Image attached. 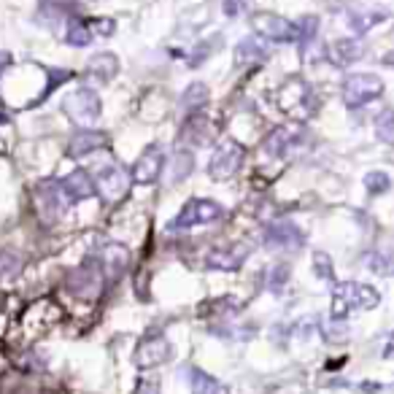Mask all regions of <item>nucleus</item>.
Instances as JSON below:
<instances>
[{
    "label": "nucleus",
    "instance_id": "1a4fd4ad",
    "mask_svg": "<svg viewBox=\"0 0 394 394\" xmlns=\"http://www.w3.org/2000/svg\"><path fill=\"white\" fill-rule=\"evenodd\" d=\"M130 173L124 170L121 165L117 162H111V165H103L97 173H95V189H97V195L103 197L106 203H117L121 197L130 192Z\"/></svg>",
    "mask_w": 394,
    "mask_h": 394
},
{
    "label": "nucleus",
    "instance_id": "7c9ffc66",
    "mask_svg": "<svg viewBox=\"0 0 394 394\" xmlns=\"http://www.w3.org/2000/svg\"><path fill=\"white\" fill-rule=\"evenodd\" d=\"M251 6H254V0H222V11L227 16H246L251 11Z\"/></svg>",
    "mask_w": 394,
    "mask_h": 394
},
{
    "label": "nucleus",
    "instance_id": "ddd939ff",
    "mask_svg": "<svg viewBox=\"0 0 394 394\" xmlns=\"http://www.w3.org/2000/svg\"><path fill=\"white\" fill-rule=\"evenodd\" d=\"M170 359V343L162 333H149L141 338V343L136 346V364L141 370L146 367H157Z\"/></svg>",
    "mask_w": 394,
    "mask_h": 394
},
{
    "label": "nucleus",
    "instance_id": "72a5a7b5",
    "mask_svg": "<svg viewBox=\"0 0 394 394\" xmlns=\"http://www.w3.org/2000/svg\"><path fill=\"white\" fill-rule=\"evenodd\" d=\"M289 273H292V270H289V265H275L273 273H270V289L278 292V289L289 281Z\"/></svg>",
    "mask_w": 394,
    "mask_h": 394
},
{
    "label": "nucleus",
    "instance_id": "9b49d317",
    "mask_svg": "<svg viewBox=\"0 0 394 394\" xmlns=\"http://www.w3.org/2000/svg\"><path fill=\"white\" fill-rule=\"evenodd\" d=\"M68 292L73 297H81V300H95L100 294V287H103V270H100V262H87L76 268L73 273L68 275L65 281Z\"/></svg>",
    "mask_w": 394,
    "mask_h": 394
},
{
    "label": "nucleus",
    "instance_id": "e433bc0d",
    "mask_svg": "<svg viewBox=\"0 0 394 394\" xmlns=\"http://www.w3.org/2000/svg\"><path fill=\"white\" fill-rule=\"evenodd\" d=\"M383 357H394V346H386V351H383Z\"/></svg>",
    "mask_w": 394,
    "mask_h": 394
},
{
    "label": "nucleus",
    "instance_id": "2eb2a0df",
    "mask_svg": "<svg viewBox=\"0 0 394 394\" xmlns=\"http://www.w3.org/2000/svg\"><path fill=\"white\" fill-rule=\"evenodd\" d=\"M324 57L333 62L335 68H349L364 57V44L359 38H338V41L324 46Z\"/></svg>",
    "mask_w": 394,
    "mask_h": 394
},
{
    "label": "nucleus",
    "instance_id": "9d476101",
    "mask_svg": "<svg viewBox=\"0 0 394 394\" xmlns=\"http://www.w3.org/2000/svg\"><path fill=\"white\" fill-rule=\"evenodd\" d=\"M305 143V133L297 124H281L265 138V154L273 160H289L294 152H300Z\"/></svg>",
    "mask_w": 394,
    "mask_h": 394
},
{
    "label": "nucleus",
    "instance_id": "412c9836",
    "mask_svg": "<svg viewBox=\"0 0 394 394\" xmlns=\"http://www.w3.org/2000/svg\"><path fill=\"white\" fill-rule=\"evenodd\" d=\"M127 262H130V254L127 249L119 246V243H108L100 254V270H103V278H111L117 281L124 270H127Z\"/></svg>",
    "mask_w": 394,
    "mask_h": 394
},
{
    "label": "nucleus",
    "instance_id": "0eeeda50",
    "mask_svg": "<svg viewBox=\"0 0 394 394\" xmlns=\"http://www.w3.org/2000/svg\"><path fill=\"white\" fill-rule=\"evenodd\" d=\"M251 28L259 38L273 41V44H294L300 41V25L289 22L278 14H257L251 16Z\"/></svg>",
    "mask_w": 394,
    "mask_h": 394
},
{
    "label": "nucleus",
    "instance_id": "f257e3e1",
    "mask_svg": "<svg viewBox=\"0 0 394 394\" xmlns=\"http://www.w3.org/2000/svg\"><path fill=\"white\" fill-rule=\"evenodd\" d=\"M381 303L378 292L359 281H343L335 284L333 289V303H330V316L346 318L349 311H370Z\"/></svg>",
    "mask_w": 394,
    "mask_h": 394
},
{
    "label": "nucleus",
    "instance_id": "4be33fe9",
    "mask_svg": "<svg viewBox=\"0 0 394 394\" xmlns=\"http://www.w3.org/2000/svg\"><path fill=\"white\" fill-rule=\"evenodd\" d=\"M181 141L192 146H203L211 141V121L205 119V114H192L186 124L181 127Z\"/></svg>",
    "mask_w": 394,
    "mask_h": 394
},
{
    "label": "nucleus",
    "instance_id": "c85d7f7f",
    "mask_svg": "<svg viewBox=\"0 0 394 394\" xmlns=\"http://www.w3.org/2000/svg\"><path fill=\"white\" fill-rule=\"evenodd\" d=\"M364 186H367L370 195H383V192L392 186V179H389L383 170H370V173L364 176Z\"/></svg>",
    "mask_w": 394,
    "mask_h": 394
},
{
    "label": "nucleus",
    "instance_id": "f8f14e48",
    "mask_svg": "<svg viewBox=\"0 0 394 394\" xmlns=\"http://www.w3.org/2000/svg\"><path fill=\"white\" fill-rule=\"evenodd\" d=\"M108 32H114L111 19H73L65 30V41L71 46H90L97 38H106Z\"/></svg>",
    "mask_w": 394,
    "mask_h": 394
},
{
    "label": "nucleus",
    "instance_id": "f03ea898",
    "mask_svg": "<svg viewBox=\"0 0 394 394\" xmlns=\"http://www.w3.org/2000/svg\"><path fill=\"white\" fill-rule=\"evenodd\" d=\"M278 108L292 117V119L303 121L308 119L311 114H314V108H316V97H314V92L311 87L305 84L303 78H289L284 81V87L278 90Z\"/></svg>",
    "mask_w": 394,
    "mask_h": 394
},
{
    "label": "nucleus",
    "instance_id": "b1692460",
    "mask_svg": "<svg viewBox=\"0 0 394 394\" xmlns=\"http://www.w3.org/2000/svg\"><path fill=\"white\" fill-rule=\"evenodd\" d=\"M386 19V14L383 11H367V8H362V11H349V16H346V22H349V28L357 35H364V32H370L376 25H381Z\"/></svg>",
    "mask_w": 394,
    "mask_h": 394
},
{
    "label": "nucleus",
    "instance_id": "dca6fc26",
    "mask_svg": "<svg viewBox=\"0 0 394 394\" xmlns=\"http://www.w3.org/2000/svg\"><path fill=\"white\" fill-rule=\"evenodd\" d=\"M249 257V246L246 243H232V246H219L208 251L205 257V265L211 270H238L243 262Z\"/></svg>",
    "mask_w": 394,
    "mask_h": 394
},
{
    "label": "nucleus",
    "instance_id": "f3484780",
    "mask_svg": "<svg viewBox=\"0 0 394 394\" xmlns=\"http://www.w3.org/2000/svg\"><path fill=\"white\" fill-rule=\"evenodd\" d=\"M265 243L270 249H292L294 251V249H300L305 243V235L292 222H273L265 229Z\"/></svg>",
    "mask_w": 394,
    "mask_h": 394
},
{
    "label": "nucleus",
    "instance_id": "cd10ccee",
    "mask_svg": "<svg viewBox=\"0 0 394 394\" xmlns=\"http://www.w3.org/2000/svg\"><path fill=\"white\" fill-rule=\"evenodd\" d=\"M376 136L383 143H394V108H386L378 119H376Z\"/></svg>",
    "mask_w": 394,
    "mask_h": 394
},
{
    "label": "nucleus",
    "instance_id": "39448f33",
    "mask_svg": "<svg viewBox=\"0 0 394 394\" xmlns=\"http://www.w3.org/2000/svg\"><path fill=\"white\" fill-rule=\"evenodd\" d=\"M243 146L238 141H232V138H225L211 154V162H208V176H211L213 181H227L232 179L243 165Z\"/></svg>",
    "mask_w": 394,
    "mask_h": 394
},
{
    "label": "nucleus",
    "instance_id": "2f4dec72",
    "mask_svg": "<svg viewBox=\"0 0 394 394\" xmlns=\"http://www.w3.org/2000/svg\"><path fill=\"white\" fill-rule=\"evenodd\" d=\"M314 270H316L318 278H327V281H333V259L327 257L324 251H316L314 254Z\"/></svg>",
    "mask_w": 394,
    "mask_h": 394
},
{
    "label": "nucleus",
    "instance_id": "6e6552de",
    "mask_svg": "<svg viewBox=\"0 0 394 394\" xmlns=\"http://www.w3.org/2000/svg\"><path fill=\"white\" fill-rule=\"evenodd\" d=\"M383 95V81L373 73H351L343 81V103L349 108H362Z\"/></svg>",
    "mask_w": 394,
    "mask_h": 394
},
{
    "label": "nucleus",
    "instance_id": "423d86ee",
    "mask_svg": "<svg viewBox=\"0 0 394 394\" xmlns=\"http://www.w3.org/2000/svg\"><path fill=\"white\" fill-rule=\"evenodd\" d=\"M32 200H35V211H38V216L44 219L46 225H54L62 213H65V208L71 205V203H68V197H65V192H62L60 181L35 184V189H32Z\"/></svg>",
    "mask_w": 394,
    "mask_h": 394
},
{
    "label": "nucleus",
    "instance_id": "393cba45",
    "mask_svg": "<svg viewBox=\"0 0 394 394\" xmlns=\"http://www.w3.org/2000/svg\"><path fill=\"white\" fill-rule=\"evenodd\" d=\"M189 383H192V394H229L219 381L211 378L203 370H197V367L192 370V376H189Z\"/></svg>",
    "mask_w": 394,
    "mask_h": 394
},
{
    "label": "nucleus",
    "instance_id": "c756f323",
    "mask_svg": "<svg viewBox=\"0 0 394 394\" xmlns=\"http://www.w3.org/2000/svg\"><path fill=\"white\" fill-rule=\"evenodd\" d=\"M370 268L381 275H394V249L392 251H381L370 257Z\"/></svg>",
    "mask_w": 394,
    "mask_h": 394
},
{
    "label": "nucleus",
    "instance_id": "f704fd0d",
    "mask_svg": "<svg viewBox=\"0 0 394 394\" xmlns=\"http://www.w3.org/2000/svg\"><path fill=\"white\" fill-rule=\"evenodd\" d=\"M133 394H160V378L157 376H146L136 383V392Z\"/></svg>",
    "mask_w": 394,
    "mask_h": 394
},
{
    "label": "nucleus",
    "instance_id": "6ab92c4d",
    "mask_svg": "<svg viewBox=\"0 0 394 394\" xmlns=\"http://www.w3.org/2000/svg\"><path fill=\"white\" fill-rule=\"evenodd\" d=\"M268 57H270V41H265L259 35H249L235 46V65H257Z\"/></svg>",
    "mask_w": 394,
    "mask_h": 394
},
{
    "label": "nucleus",
    "instance_id": "473e14b6",
    "mask_svg": "<svg viewBox=\"0 0 394 394\" xmlns=\"http://www.w3.org/2000/svg\"><path fill=\"white\" fill-rule=\"evenodd\" d=\"M343 318H333V324H327V330H324V338L327 340H333V343H343L346 338H349V327L346 324H340Z\"/></svg>",
    "mask_w": 394,
    "mask_h": 394
},
{
    "label": "nucleus",
    "instance_id": "a878e982",
    "mask_svg": "<svg viewBox=\"0 0 394 394\" xmlns=\"http://www.w3.org/2000/svg\"><path fill=\"white\" fill-rule=\"evenodd\" d=\"M208 87L203 84V81H192L186 90H184L181 95V106L184 108H203L205 103H208Z\"/></svg>",
    "mask_w": 394,
    "mask_h": 394
},
{
    "label": "nucleus",
    "instance_id": "a211bd4d",
    "mask_svg": "<svg viewBox=\"0 0 394 394\" xmlns=\"http://www.w3.org/2000/svg\"><path fill=\"white\" fill-rule=\"evenodd\" d=\"M60 186H62V192H65V197H68V203H81V200H87V197L97 195L95 179H92L87 170H73V173H68L60 181Z\"/></svg>",
    "mask_w": 394,
    "mask_h": 394
},
{
    "label": "nucleus",
    "instance_id": "4468645a",
    "mask_svg": "<svg viewBox=\"0 0 394 394\" xmlns=\"http://www.w3.org/2000/svg\"><path fill=\"white\" fill-rule=\"evenodd\" d=\"M162 167H165L162 149H160V146H146V149H143V154H141V157L136 160L133 170H130V179H133V184L146 186V184H154L157 179H160Z\"/></svg>",
    "mask_w": 394,
    "mask_h": 394
},
{
    "label": "nucleus",
    "instance_id": "aec40b11",
    "mask_svg": "<svg viewBox=\"0 0 394 394\" xmlns=\"http://www.w3.org/2000/svg\"><path fill=\"white\" fill-rule=\"evenodd\" d=\"M108 143L106 133H100V130H81V133H76V136L71 138V143H68V154L71 157H76V160H81V157H87V154H95L100 152L103 146Z\"/></svg>",
    "mask_w": 394,
    "mask_h": 394
},
{
    "label": "nucleus",
    "instance_id": "7ed1b4c3",
    "mask_svg": "<svg viewBox=\"0 0 394 394\" xmlns=\"http://www.w3.org/2000/svg\"><path fill=\"white\" fill-rule=\"evenodd\" d=\"M62 111L76 127L90 130V127H95V121L100 119V97L90 87H78L62 100Z\"/></svg>",
    "mask_w": 394,
    "mask_h": 394
},
{
    "label": "nucleus",
    "instance_id": "bb28decb",
    "mask_svg": "<svg viewBox=\"0 0 394 394\" xmlns=\"http://www.w3.org/2000/svg\"><path fill=\"white\" fill-rule=\"evenodd\" d=\"M192 167H195L192 154H189V152H176L173 162H170V181H173V184L184 181V179L192 173Z\"/></svg>",
    "mask_w": 394,
    "mask_h": 394
},
{
    "label": "nucleus",
    "instance_id": "c9c22d12",
    "mask_svg": "<svg viewBox=\"0 0 394 394\" xmlns=\"http://www.w3.org/2000/svg\"><path fill=\"white\" fill-rule=\"evenodd\" d=\"M383 62H386L389 68H394V52H389V54H386V60H383Z\"/></svg>",
    "mask_w": 394,
    "mask_h": 394
},
{
    "label": "nucleus",
    "instance_id": "20e7f679",
    "mask_svg": "<svg viewBox=\"0 0 394 394\" xmlns=\"http://www.w3.org/2000/svg\"><path fill=\"white\" fill-rule=\"evenodd\" d=\"M222 216H225V208L219 203L200 197V200H189L181 211H179V216L170 219L167 229L173 232V229H192V227H200V225H213Z\"/></svg>",
    "mask_w": 394,
    "mask_h": 394
},
{
    "label": "nucleus",
    "instance_id": "5701e85b",
    "mask_svg": "<svg viewBox=\"0 0 394 394\" xmlns=\"http://www.w3.org/2000/svg\"><path fill=\"white\" fill-rule=\"evenodd\" d=\"M117 71H119V62H117L114 54H108V52L95 54V57L90 60V65H87V73H90V78L100 81V84L111 81V78L117 76Z\"/></svg>",
    "mask_w": 394,
    "mask_h": 394
}]
</instances>
